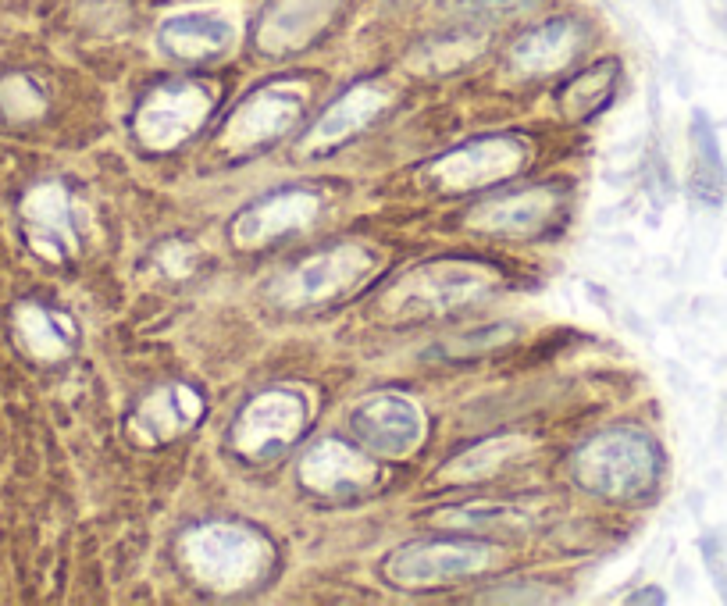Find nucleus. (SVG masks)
Masks as SVG:
<instances>
[{
	"label": "nucleus",
	"mask_w": 727,
	"mask_h": 606,
	"mask_svg": "<svg viewBox=\"0 0 727 606\" xmlns=\"http://www.w3.org/2000/svg\"><path fill=\"white\" fill-rule=\"evenodd\" d=\"M364 93H368V90L350 93V97H346L343 104H335V111H328V118L318 125V136H321V140H343V136H350V132L357 129L360 122H368V115H375L378 104L364 107V111L357 107L360 100H364Z\"/></svg>",
	"instance_id": "obj_7"
},
{
	"label": "nucleus",
	"mask_w": 727,
	"mask_h": 606,
	"mask_svg": "<svg viewBox=\"0 0 727 606\" xmlns=\"http://www.w3.org/2000/svg\"><path fill=\"white\" fill-rule=\"evenodd\" d=\"M474 8H496V11H510V8H524L531 0H471Z\"/></svg>",
	"instance_id": "obj_9"
},
{
	"label": "nucleus",
	"mask_w": 727,
	"mask_h": 606,
	"mask_svg": "<svg viewBox=\"0 0 727 606\" xmlns=\"http://www.w3.org/2000/svg\"><path fill=\"white\" fill-rule=\"evenodd\" d=\"M656 450L646 435L613 432L581 453V478L610 496H635L656 482Z\"/></svg>",
	"instance_id": "obj_1"
},
{
	"label": "nucleus",
	"mask_w": 727,
	"mask_h": 606,
	"mask_svg": "<svg viewBox=\"0 0 727 606\" xmlns=\"http://www.w3.org/2000/svg\"><path fill=\"white\" fill-rule=\"evenodd\" d=\"M389 578L403 585L417 582H446L457 574L482 571L492 564V549L482 542H428V546H410L396 557H389Z\"/></svg>",
	"instance_id": "obj_2"
},
{
	"label": "nucleus",
	"mask_w": 727,
	"mask_h": 606,
	"mask_svg": "<svg viewBox=\"0 0 727 606\" xmlns=\"http://www.w3.org/2000/svg\"><path fill=\"white\" fill-rule=\"evenodd\" d=\"M549 200L546 197H517V200H507V204H489L482 214L474 211V218H503V222H496V229H517V225H539V214L546 211Z\"/></svg>",
	"instance_id": "obj_8"
},
{
	"label": "nucleus",
	"mask_w": 727,
	"mask_h": 606,
	"mask_svg": "<svg viewBox=\"0 0 727 606\" xmlns=\"http://www.w3.org/2000/svg\"><path fill=\"white\" fill-rule=\"evenodd\" d=\"M225 40H229V29L214 18H179L164 25L161 33V43L175 58H207L225 47Z\"/></svg>",
	"instance_id": "obj_5"
},
{
	"label": "nucleus",
	"mask_w": 727,
	"mask_h": 606,
	"mask_svg": "<svg viewBox=\"0 0 727 606\" xmlns=\"http://www.w3.org/2000/svg\"><path fill=\"white\" fill-rule=\"evenodd\" d=\"M157 100L164 104V111L157 104H147V111L139 118L147 140H157V143L179 140L182 129H186V122H179V115L189 118V122H197L204 115V97L197 90H186V86H168Z\"/></svg>",
	"instance_id": "obj_4"
},
{
	"label": "nucleus",
	"mask_w": 727,
	"mask_h": 606,
	"mask_svg": "<svg viewBox=\"0 0 727 606\" xmlns=\"http://www.w3.org/2000/svg\"><path fill=\"white\" fill-rule=\"evenodd\" d=\"M357 432L360 439H368L375 450H407L421 435V418L407 400H371L368 407L357 410Z\"/></svg>",
	"instance_id": "obj_3"
},
{
	"label": "nucleus",
	"mask_w": 727,
	"mask_h": 606,
	"mask_svg": "<svg viewBox=\"0 0 727 606\" xmlns=\"http://www.w3.org/2000/svg\"><path fill=\"white\" fill-rule=\"evenodd\" d=\"M574 29L567 22H553L539 33H531L528 40L517 43L514 61L524 68V72H542V68L564 65L567 58L574 54Z\"/></svg>",
	"instance_id": "obj_6"
}]
</instances>
